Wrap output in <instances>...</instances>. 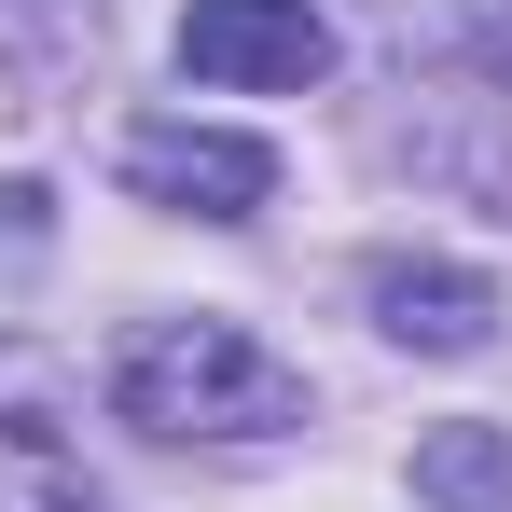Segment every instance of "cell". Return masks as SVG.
Instances as JSON below:
<instances>
[{"label": "cell", "mask_w": 512, "mask_h": 512, "mask_svg": "<svg viewBox=\"0 0 512 512\" xmlns=\"http://www.w3.org/2000/svg\"><path fill=\"white\" fill-rule=\"evenodd\" d=\"M111 402L125 429H167V443H263V429H305V374L236 319H139L111 360Z\"/></svg>", "instance_id": "obj_1"}, {"label": "cell", "mask_w": 512, "mask_h": 512, "mask_svg": "<svg viewBox=\"0 0 512 512\" xmlns=\"http://www.w3.org/2000/svg\"><path fill=\"white\" fill-rule=\"evenodd\" d=\"M180 70L236 97H305L333 70V28L319 0H180Z\"/></svg>", "instance_id": "obj_2"}, {"label": "cell", "mask_w": 512, "mask_h": 512, "mask_svg": "<svg viewBox=\"0 0 512 512\" xmlns=\"http://www.w3.org/2000/svg\"><path fill=\"white\" fill-rule=\"evenodd\" d=\"M125 194L194 208V222H250L263 194H277V153L263 139H222V125H139L125 139Z\"/></svg>", "instance_id": "obj_3"}, {"label": "cell", "mask_w": 512, "mask_h": 512, "mask_svg": "<svg viewBox=\"0 0 512 512\" xmlns=\"http://www.w3.org/2000/svg\"><path fill=\"white\" fill-rule=\"evenodd\" d=\"M360 305H374V333L388 346H429V360H471V346L499 333V291H485V277H471V263H374V277H360Z\"/></svg>", "instance_id": "obj_4"}, {"label": "cell", "mask_w": 512, "mask_h": 512, "mask_svg": "<svg viewBox=\"0 0 512 512\" xmlns=\"http://www.w3.org/2000/svg\"><path fill=\"white\" fill-rule=\"evenodd\" d=\"M416 499L429 512H512V429H429L416 443Z\"/></svg>", "instance_id": "obj_5"}, {"label": "cell", "mask_w": 512, "mask_h": 512, "mask_svg": "<svg viewBox=\"0 0 512 512\" xmlns=\"http://www.w3.org/2000/svg\"><path fill=\"white\" fill-rule=\"evenodd\" d=\"M56 402H70V374L28 360V346H0V416H56Z\"/></svg>", "instance_id": "obj_6"}]
</instances>
